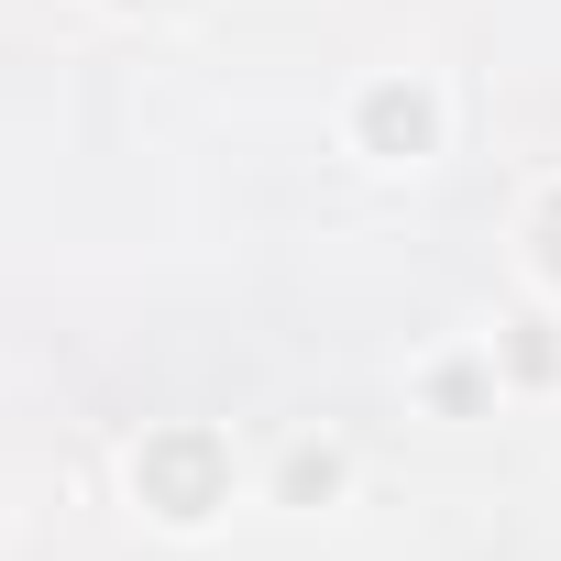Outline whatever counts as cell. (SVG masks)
<instances>
[{"label": "cell", "instance_id": "obj_1", "mask_svg": "<svg viewBox=\"0 0 561 561\" xmlns=\"http://www.w3.org/2000/svg\"><path fill=\"white\" fill-rule=\"evenodd\" d=\"M144 495H154L165 517H209V506H220V451H209L198 430L154 440V451H144Z\"/></svg>", "mask_w": 561, "mask_h": 561}, {"label": "cell", "instance_id": "obj_2", "mask_svg": "<svg viewBox=\"0 0 561 561\" xmlns=\"http://www.w3.org/2000/svg\"><path fill=\"white\" fill-rule=\"evenodd\" d=\"M364 133H375L386 154H419V144H430V100H419V89H375V111H364Z\"/></svg>", "mask_w": 561, "mask_h": 561}, {"label": "cell", "instance_id": "obj_3", "mask_svg": "<svg viewBox=\"0 0 561 561\" xmlns=\"http://www.w3.org/2000/svg\"><path fill=\"white\" fill-rule=\"evenodd\" d=\"M539 231H550V275H561V198H550V220H539Z\"/></svg>", "mask_w": 561, "mask_h": 561}]
</instances>
